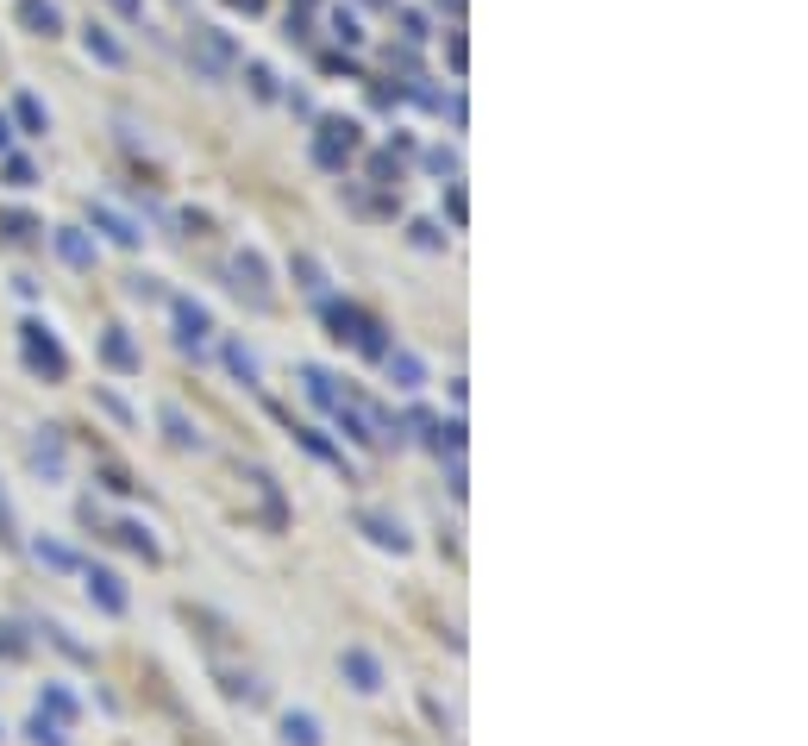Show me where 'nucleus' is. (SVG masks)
<instances>
[{"mask_svg": "<svg viewBox=\"0 0 808 746\" xmlns=\"http://www.w3.org/2000/svg\"><path fill=\"white\" fill-rule=\"evenodd\" d=\"M13 113H19V126H26V132H44V126H51V113H44L32 95H19V107H13Z\"/></svg>", "mask_w": 808, "mask_h": 746, "instance_id": "nucleus-23", "label": "nucleus"}, {"mask_svg": "<svg viewBox=\"0 0 808 746\" xmlns=\"http://www.w3.org/2000/svg\"><path fill=\"white\" fill-rule=\"evenodd\" d=\"M113 7H120L126 19H138V13H145V0H113Z\"/></svg>", "mask_w": 808, "mask_h": 746, "instance_id": "nucleus-33", "label": "nucleus"}, {"mask_svg": "<svg viewBox=\"0 0 808 746\" xmlns=\"http://www.w3.org/2000/svg\"><path fill=\"white\" fill-rule=\"evenodd\" d=\"M19 26H32V32L51 38L57 32V7H51V0H19Z\"/></svg>", "mask_w": 808, "mask_h": 746, "instance_id": "nucleus-16", "label": "nucleus"}, {"mask_svg": "<svg viewBox=\"0 0 808 746\" xmlns=\"http://www.w3.org/2000/svg\"><path fill=\"white\" fill-rule=\"evenodd\" d=\"M0 540H19V521H13V502H7V489H0Z\"/></svg>", "mask_w": 808, "mask_h": 746, "instance_id": "nucleus-30", "label": "nucleus"}, {"mask_svg": "<svg viewBox=\"0 0 808 746\" xmlns=\"http://www.w3.org/2000/svg\"><path fill=\"white\" fill-rule=\"evenodd\" d=\"M170 314H176V339H182V345H201V339L213 333V314L201 308V301H188V295L170 301Z\"/></svg>", "mask_w": 808, "mask_h": 746, "instance_id": "nucleus-5", "label": "nucleus"}, {"mask_svg": "<svg viewBox=\"0 0 808 746\" xmlns=\"http://www.w3.org/2000/svg\"><path fill=\"white\" fill-rule=\"evenodd\" d=\"M19 352H26V364L38 370V377H69V358H63V345L51 339V326H44V320H26V326H19Z\"/></svg>", "mask_w": 808, "mask_h": 746, "instance_id": "nucleus-1", "label": "nucleus"}, {"mask_svg": "<svg viewBox=\"0 0 808 746\" xmlns=\"http://www.w3.org/2000/svg\"><path fill=\"white\" fill-rule=\"evenodd\" d=\"M226 370H232V377H245V383L264 377V370H257V352H251V345H239V339L226 345Z\"/></svg>", "mask_w": 808, "mask_h": 746, "instance_id": "nucleus-19", "label": "nucleus"}, {"mask_svg": "<svg viewBox=\"0 0 808 746\" xmlns=\"http://www.w3.org/2000/svg\"><path fill=\"white\" fill-rule=\"evenodd\" d=\"M26 734H32V746H69L63 721H57V715H44V709H38V715L26 721Z\"/></svg>", "mask_w": 808, "mask_h": 746, "instance_id": "nucleus-18", "label": "nucleus"}, {"mask_svg": "<svg viewBox=\"0 0 808 746\" xmlns=\"http://www.w3.org/2000/svg\"><path fill=\"white\" fill-rule=\"evenodd\" d=\"M38 709H44V715H57L63 728H69V721L82 715V703H76V696H69L63 684H44V696H38Z\"/></svg>", "mask_w": 808, "mask_h": 746, "instance_id": "nucleus-13", "label": "nucleus"}, {"mask_svg": "<svg viewBox=\"0 0 808 746\" xmlns=\"http://www.w3.org/2000/svg\"><path fill=\"white\" fill-rule=\"evenodd\" d=\"M0 734H7V728H0Z\"/></svg>", "mask_w": 808, "mask_h": 746, "instance_id": "nucleus-35", "label": "nucleus"}, {"mask_svg": "<svg viewBox=\"0 0 808 746\" xmlns=\"http://www.w3.org/2000/svg\"><path fill=\"white\" fill-rule=\"evenodd\" d=\"M332 26H339V38H345V44H358V38H364V32H358V19H351V13H332Z\"/></svg>", "mask_w": 808, "mask_h": 746, "instance_id": "nucleus-31", "label": "nucleus"}, {"mask_svg": "<svg viewBox=\"0 0 808 746\" xmlns=\"http://www.w3.org/2000/svg\"><path fill=\"white\" fill-rule=\"evenodd\" d=\"M88 57H101V63H120L126 51H120V44H113V38H107L101 26H88Z\"/></svg>", "mask_w": 808, "mask_h": 746, "instance_id": "nucleus-22", "label": "nucleus"}, {"mask_svg": "<svg viewBox=\"0 0 808 746\" xmlns=\"http://www.w3.org/2000/svg\"><path fill=\"white\" fill-rule=\"evenodd\" d=\"M101 408L113 414V421H132V408H126V402H120V395H113V389H101Z\"/></svg>", "mask_w": 808, "mask_h": 746, "instance_id": "nucleus-32", "label": "nucleus"}, {"mask_svg": "<svg viewBox=\"0 0 808 746\" xmlns=\"http://www.w3.org/2000/svg\"><path fill=\"white\" fill-rule=\"evenodd\" d=\"M383 364H389V377H395V389H401V395H414V389L426 383V364H420L414 352H395V345H389Z\"/></svg>", "mask_w": 808, "mask_h": 746, "instance_id": "nucleus-9", "label": "nucleus"}, {"mask_svg": "<svg viewBox=\"0 0 808 746\" xmlns=\"http://www.w3.org/2000/svg\"><path fill=\"white\" fill-rule=\"evenodd\" d=\"M295 439H301V446L314 452V458H326V464H339V452H332V446H326V439H320L314 427H295Z\"/></svg>", "mask_w": 808, "mask_h": 746, "instance_id": "nucleus-26", "label": "nucleus"}, {"mask_svg": "<svg viewBox=\"0 0 808 746\" xmlns=\"http://www.w3.org/2000/svg\"><path fill=\"white\" fill-rule=\"evenodd\" d=\"M0 151H7V120H0Z\"/></svg>", "mask_w": 808, "mask_h": 746, "instance_id": "nucleus-34", "label": "nucleus"}, {"mask_svg": "<svg viewBox=\"0 0 808 746\" xmlns=\"http://www.w3.org/2000/svg\"><path fill=\"white\" fill-rule=\"evenodd\" d=\"M32 552H38V558H44L51 571H82V558L69 552V546H57V540H32Z\"/></svg>", "mask_w": 808, "mask_h": 746, "instance_id": "nucleus-20", "label": "nucleus"}, {"mask_svg": "<svg viewBox=\"0 0 808 746\" xmlns=\"http://www.w3.org/2000/svg\"><path fill=\"white\" fill-rule=\"evenodd\" d=\"M57 251H63V258H69V264H76V270H88V264H94V245L82 239V232H76V226H57Z\"/></svg>", "mask_w": 808, "mask_h": 746, "instance_id": "nucleus-17", "label": "nucleus"}, {"mask_svg": "<svg viewBox=\"0 0 808 746\" xmlns=\"http://www.w3.org/2000/svg\"><path fill=\"white\" fill-rule=\"evenodd\" d=\"M301 377H307V395H314L320 408H339V389H332V377H326V370H314V364H307Z\"/></svg>", "mask_w": 808, "mask_h": 746, "instance_id": "nucleus-21", "label": "nucleus"}, {"mask_svg": "<svg viewBox=\"0 0 808 746\" xmlns=\"http://www.w3.org/2000/svg\"><path fill=\"white\" fill-rule=\"evenodd\" d=\"M351 151H358V120H326V126H320V145H314L320 170H345Z\"/></svg>", "mask_w": 808, "mask_h": 746, "instance_id": "nucleus-3", "label": "nucleus"}, {"mask_svg": "<svg viewBox=\"0 0 808 746\" xmlns=\"http://www.w3.org/2000/svg\"><path fill=\"white\" fill-rule=\"evenodd\" d=\"M414 245H420V251H439V245H445V232L420 220V226H414Z\"/></svg>", "mask_w": 808, "mask_h": 746, "instance_id": "nucleus-29", "label": "nucleus"}, {"mask_svg": "<svg viewBox=\"0 0 808 746\" xmlns=\"http://www.w3.org/2000/svg\"><path fill=\"white\" fill-rule=\"evenodd\" d=\"M295 276H301V289H307V295H320V289H326V270H320L314 258H295Z\"/></svg>", "mask_w": 808, "mask_h": 746, "instance_id": "nucleus-24", "label": "nucleus"}, {"mask_svg": "<svg viewBox=\"0 0 808 746\" xmlns=\"http://www.w3.org/2000/svg\"><path fill=\"white\" fill-rule=\"evenodd\" d=\"M32 471H44V477H63V433L57 427H38L32 433Z\"/></svg>", "mask_w": 808, "mask_h": 746, "instance_id": "nucleus-6", "label": "nucleus"}, {"mask_svg": "<svg viewBox=\"0 0 808 746\" xmlns=\"http://www.w3.org/2000/svg\"><path fill=\"white\" fill-rule=\"evenodd\" d=\"M339 671L351 678V690H364V696L383 690V665H376V652H364V646H345L339 652Z\"/></svg>", "mask_w": 808, "mask_h": 746, "instance_id": "nucleus-4", "label": "nucleus"}, {"mask_svg": "<svg viewBox=\"0 0 808 746\" xmlns=\"http://www.w3.org/2000/svg\"><path fill=\"white\" fill-rule=\"evenodd\" d=\"M7 182H13V189H32V163L26 157H7Z\"/></svg>", "mask_w": 808, "mask_h": 746, "instance_id": "nucleus-28", "label": "nucleus"}, {"mask_svg": "<svg viewBox=\"0 0 808 746\" xmlns=\"http://www.w3.org/2000/svg\"><path fill=\"white\" fill-rule=\"evenodd\" d=\"M94 226H101V232H107L113 245H138V226H132L126 214H113L107 201H94Z\"/></svg>", "mask_w": 808, "mask_h": 746, "instance_id": "nucleus-11", "label": "nucleus"}, {"mask_svg": "<svg viewBox=\"0 0 808 746\" xmlns=\"http://www.w3.org/2000/svg\"><path fill=\"white\" fill-rule=\"evenodd\" d=\"M113 540H120V546H132L138 558H145V565L157 558V540H151V527H145V521H120V527H113Z\"/></svg>", "mask_w": 808, "mask_h": 746, "instance_id": "nucleus-15", "label": "nucleus"}, {"mask_svg": "<svg viewBox=\"0 0 808 746\" xmlns=\"http://www.w3.org/2000/svg\"><path fill=\"white\" fill-rule=\"evenodd\" d=\"M232 276H239V283H232L239 295L251 289L257 301H270V295H264V258H257V251H245V258H232Z\"/></svg>", "mask_w": 808, "mask_h": 746, "instance_id": "nucleus-12", "label": "nucleus"}, {"mask_svg": "<svg viewBox=\"0 0 808 746\" xmlns=\"http://www.w3.org/2000/svg\"><path fill=\"white\" fill-rule=\"evenodd\" d=\"M0 659H26V640H19L13 621H0Z\"/></svg>", "mask_w": 808, "mask_h": 746, "instance_id": "nucleus-25", "label": "nucleus"}, {"mask_svg": "<svg viewBox=\"0 0 808 746\" xmlns=\"http://www.w3.org/2000/svg\"><path fill=\"white\" fill-rule=\"evenodd\" d=\"M358 527H364V533H370V540L383 546V552H408V533H401V521L376 515V508H364V515H358Z\"/></svg>", "mask_w": 808, "mask_h": 746, "instance_id": "nucleus-8", "label": "nucleus"}, {"mask_svg": "<svg viewBox=\"0 0 808 746\" xmlns=\"http://www.w3.org/2000/svg\"><path fill=\"white\" fill-rule=\"evenodd\" d=\"M101 358H107L113 370H138V352H132L126 326H107V345H101Z\"/></svg>", "mask_w": 808, "mask_h": 746, "instance_id": "nucleus-14", "label": "nucleus"}, {"mask_svg": "<svg viewBox=\"0 0 808 746\" xmlns=\"http://www.w3.org/2000/svg\"><path fill=\"white\" fill-rule=\"evenodd\" d=\"M82 577H88V602H94L101 615H126V609H132L126 577H120V571H107V565H82Z\"/></svg>", "mask_w": 808, "mask_h": 746, "instance_id": "nucleus-2", "label": "nucleus"}, {"mask_svg": "<svg viewBox=\"0 0 808 746\" xmlns=\"http://www.w3.org/2000/svg\"><path fill=\"white\" fill-rule=\"evenodd\" d=\"M0 226H7V239H32V232H38V220H32V214H7Z\"/></svg>", "mask_w": 808, "mask_h": 746, "instance_id": "nucleus-27", "label": "nucleus"}, {"mask_svg": "<svg viewBox=\"0 0 808 746\" xmlns=\"http://www.w3.org/2000/svg\"><path fill=\"white\" fill-rule=\"evenodd\" d=\"M282 746H326V734H320V721L307 709H289L282 715Z\"/></svg>", "mask_w": 808, "mask_h": 746, "instance_id": "nucleus-10", "label": "nucleus"}, {"mask_svg": "<svg viewBox=\"0 0 808 746\" xmlns=\"http://www.w3.org/2000/svg\"><path fill=\"white\" fill-rule=\"evenodd\" d=\"M157 421H163V433H170V446H182V452H201V427L188 421V414H182L176 402H163V408H157Z\"/></svg>", "mask_w": 808, "mask_h": 746, "instance_id": "nucleus-7", "label": "nucleus"}]
</instances>
